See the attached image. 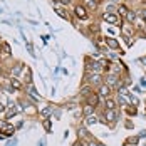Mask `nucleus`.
Here are the masks:
<instances>
[{
    "label": "nucleus",
    "instance_id": "6",
    "mask_svg": "<svg viewBox=\"0 0 146 146\" xmlns=\"http://www.w3.org/2000/svg\"><path fill=\"white\" fill-rule=\"evenodd\" d=\"M22 72H24V81H25L27 84H30V82H32V71H30V67L29 66H24V71H22Z\"/></svg>",
    "mask_w": 146,
    "mask_h": 146
},
{
    "label": "nucleus",
    "instance_id": "7",
    "mask_svg": "<svg viewBox=\"0 0 146 146\" xmlns=\"http://www.w3.org/2000/svg\"><path fill=\"white\" fill-rule=\"evenodd\" d=\"M106 44H108V47L109 49H119V42H117L116 39H113V37H106Z\"/></svg>",
    "mask_w": 146,
    "mask_h": 146
},
{
    "label": "nucleus",
    "instance_id": "25",
    "mask_svg": "<svg viewBox=\"0 0 146 146\" xmlns=\"http://www.w3.org/2000/svg\"><path fill=\"white\" fill-rule=\"evenodd\" d=\"M99 62H101V66H102L104 71H109V60H108V59H102V60H99Z\"/></svg>",
    "mask_w": 146,
    "mask_h": 146
},
{
    "label": "nucleus",
    "instance_id": "3",
    "mask_svg": "<svg viewBox=\"0 0 146 146\" xmlns=\"http://www.w3.org/2000/svg\"><path fill=\"white\" fill-rule=\"evenodd\" d=\"M104 20H106V22H109V24H117V25L121 24L119 17H117L114 12H109V14H106V15H104Z\"/></svg>",
    "mask_w": 146,
    "mask_h": 146
},
{
    "label": "nucleus",
    "instance_id": "14",
    "mask_svg": "<svg viewBox=\"0 0 146 146\" xmlns=\"http://www.w3.org/2000/svg\"><path fill=\"white\" fill-rule=\"evenodd\" d=\"M84 116H92V113H94V106H91V104H88V106H84Z\"/></svg>",
    "mask_w": 146,
    "mask_h": 146
},
{
    "label": "nucleus",
    "instance_id": "2",
    "mask_svg": "<svg viewBox=\"0 0 146 146\" xmlns=\"http://www.w3.org/2000/svg\"><path fill=\"white\" fill-rule=\"evenodd\" d=\"M74 14H76V17H79L81 20H86V19H88V10H86L82 5H76Z\"/></svg>",
    "mask_w": 146,
    "mask_h": 146
},
{
    "label": "nucleus",
    "instance_id": "36",
    "mask_svg": "<svg viewBox=\"0 0 146 146\" xmlns=\"http://www.w3.org/2000/svg\"><path fill=\"white\" fill-rule=\"evenodd\" d=\"M113 2H119V0H113Z\"/></svg>",
    "mask_w": 146,
    "mask_h": 146
},
{
    "label": "nucleus",
    "instance_id": "26",
    "mask_svg": "<svg viewBox=\"0 0 146 146\" xmlns=\"http://www.w3.org/2000/svg\"><path fill=\"white\" fill-rule=\"evenodd\" d=\"M44 129L47 133H50V129H52V126H50V121H49V119H45V121H44Z\"/></svg>",
    "mask_w": 146,
    "mask_h": 146
},
{
    "label": "nucleus",
    "instance_id": "33",
    "mask_svg": "<svg viewBox=\"0 0 146 146\" xmlns=\"http://www.w3.org/2000/svg\"><path fill=\"white\" fill-rule=\"evenodd\" d=\"M141 17H143V20L146 22V10H143V12H141Z\"/></svg>",
    "mask_w": 146,
    "mask_h": 146
},
{
    "label": "nucleus",
    "instance_id": "31",
    "mask_svg": "<svg viewBox=\"0 0 146 146\" xmlns=\"http://www.w3.org/2000/svg\"><path fill=\"white\" fill-rule=\"evenodd\" d=\"M5 111V106H3V102H0V113H3Z\"/></svg>",
    "mask_w": 146,
    "mask_h": 146
},
{
    "label": "nucleus",
    "instance_id": "39",
    "mask_svg": "<svg viewBox=\"0 0 146 146\" xmlns=\"http://www.w3.org/2000/svg\"><path fill=\"white\" fill-rule=\"evenodd\" d=\"M99 146H102V145H99Z\"/></svg>",
    "mask_w": 146,
    "mask_h": 146
},
{
    "label": "nucleus",
    "instance_id": "13",
    "mask_svg": "<svg viewBox=\"0 0 146 146\" xmlns=\"http://www.w3.org/2000/svg\"><path fill=\"white\" fill-rule=\"evenodd\" d=\"M104 106H106V109H116V101L114 99H106V102H104Z\"/></svg>",
    "mask_w": 146,
    "mask_h": 146
},
{
    "label": "nucleus",
    "instance_id": "24",
    "mask_svg": "<svg viewBox=\"0 0 146 146\" xmlns=\"http://www.w3.org/2000/svg\"><path fill=\"white\" fill-rule=\"evenodd\" d=\"M2 52H3V54H10V52H12V50H10V45L7 44V42L2 44Z\"/></svg>",
    "mask_w": 146,
    "mask_h": 146
},
{
    "label": "nucleus",
    "instance_id": "35",
    "mask_svg": "<svg viewBox=\"0 0 146 146\" xmlns=\"http://www.w3.org/2000/svg\"><path fill=\"white\" fill-rule=\"evenodd\" d=\"M141 62H143V64H146V57H143V59H141Z\"/></svg>",
    "mask_w": 146,
    "mask_h": 146
},
{
    "label": "nucleus",
    "instance_id": "28",
    "mask_svg": "<svg viewBox=\"0 0 146 146\" xmlns=\"http://www.w3.org/2000/svg\"><path fill=\"white\" fill-rule=\"evenodd\" d=\"M96 121H98V117L96 116H88L86 117V123H88V124H94Z\"/></svg>",
    "mask_w": 146,
    "mask_h": 146
},
{
    "label": "nucleus",
    "instance_id": "27",
    "mask_svg": "<svg viewBox=\"0 0 146 146\" xmlns=\"http://www.w3.org/2000/svg\"><path fill=\"white\" fill-rule=\"evenodd\" d=\"M40 114H42V116H44V117H47V116H49V114H52V109H50V108H44Z\"/></svg>",
    "mask_w": 146,
    "mask_h": 146
},
{
    "label": "nucleus",
    "instance_id": "18",
    "mask_svg": "<svg viewBox=\"0 0 146 146\" xmlns=\"http://www.w3.org/2000/svg\"><path fill=\"white\" fill-rule=\"evenodd\" d=\"M56 12H57V15L59 17H62V19H69V17H67V12H66V9H62V7H60V9H56Z\"/></svg>",
    "mask_w": 146,
    "mask_h": 146
},
{
    "label": "nucleus",
    "instance_id": "9",
    "mask_svg": "<svg viewBox=\"0 0 146 146\" xmlns=\"http://www.w3.org/2000/svg\"><path fill=\"white\" fill-rule=\"evenodd\" d=\"M15 129H17V128H15V126H12V124L9 123V124H7V128L3 129V136H14Z\"/></svg>",
    "mask_w": 146,
    "mask_h": 146
},
{
    "label": "nucleus",
    "instance_id": "32",
    "mask_svg": "<svg viewBox=\"0 0 146 146\" xmlns=\"http://www.w3.org/2000/svg\"><path fill=\"white\" fill-rule=\"evenodd\" d=\"M126 128H133V123H131V121H126Z\"/></svg>",
    "mask_w": 146,
    "mask_h": 146
},
{
    "label": "nucleus",
    "instance_id": "23",
    "mask_svg": "<svg viewBox=\"0 0 146 146\" xmlns=\"http://www.w3.org/2000/svg\"><path fill=\"white\" fill-rule=\"evenodd\" d=\"M126 19H128V20H129V22H134V20H136V12H133V10H129V12H128V15H126Z\"/></svg>",
    "mask_w": 146,
    "mask_h": 146
},
{
    "label": "nucleus",
    "instance_id": "11",
    "mask_svg": "<svg viewBox=\"0 0 146 146\" xmlns=\"http://www.w3.org/2000/svg\"><path fill=\"white\" fill-rule=\"evenodd\" d=\"M10 86H12L15 91H19V89H22V82H20L17 77H12V79H10Z\"/></svg>",
    "mask_w": 146,
    "mask_h": 146
},
{
    "label": "nucleus",
    "instance_id": "16",
    "mask_svg": "<svg viewBox=\"0 0 146 146\" xmlns=\"http://www.w3.org/2000/svg\"><path fill=\"white\" fill-rule=\"evenodd\" d=\"M86 7L91 9V10H96L98 9V2L96 0H86Z\"/></svg>",
    "mask_w": 146,
    "mask_h": 146
},
{
    "label": "nucleus",
    "instance_id": "17",
    "mask_svg": "<svg viewBox=\"0 0 146 146\" xmlns=\"http://www.w3.org/2000/svg\"><path fill=\"white\" fill-rule=\"evenodd\" d=\"M126 113H128L129 116H136L138 109H136V106H126Z\"/></svg>",
    "mask_w": 146,
    "mask_h": 146
},
{
    "label": "nucleus",
    "instance_id": "4",
    "mask_svg": "<svg viewBox=\"0 0 146 146\" xmlns=\"http://www.w3.org/2000/svg\"><path fill=\"white\" fill-rule=\"evenodd\" d=\"M99 98H109V94H111V86H108V84H102V86H99Z\"/></svg>",
    "mask_w": 146,
    "mask_h": 146
},
{
    "label": "nucleus",
    "instance_id": "1",
    "mask_svg": "<svg viewBox=\"0 0 146 146\" xmlns=\"http://www.w3.org/2000/svg\"><path fill=\"white\" fill-rule=\"evenodd\" d=\"M117 117H119V114H117V111L116 109H106V113H104V119L108 121V123H116L117 121ZM102 119V121H104Z\"/></svg>",
    "mask_w": 146,
    "mask_h": 146
},
{
    "label": "nucleus",
    "instance_id": "38",
    "mask_svg": "<svg viewBox=\"0 0 146 146\" xmlns=\"http://www.w3.org/2000/svg\"><path fill=\"white\" fill-rule=\"evenodd\" d=\"M0 91H2V88H0Z\"/></svg>",
    "mask_w": 146,
    "mask_h": 146
},
{
    "label": "nucleus",
    "instance_id": "29",
    "mask_svg": "<svg viewBox=\"0 0 146 146\" xmlns=\"http://www.w3.org/2000/svg\"><path fill=\"white\" fill-rule=\"evenodd\" d=\"M138 136H139V139H141V138H146V131H141Z\"/></svg>",
    "mask_w": 146,
    "mask_h": 146
},
{
    "label": "nucleus",
    "instance_id": "37",
    "mask_svg": "<svg viewBox=\"0 0 146 146\" xmlns=\"http://www.w3.org/2000/svg\"><path fill=\"white\" fill-rule=\"evenodd\" d=\"M0 52H2V49H0Z\"/></svg>",
    "mask_w": 146,
    "mask_h": 146
},
{
    "label": "nucleus",
    "instance_id": "20",
    "mask_svg": "<svg viewBox=\"0 0 146 146\" xmlns=\"http://www.w3.org/2000/svg\"><path fill=\"white\" fill-rule=\"evenodd\" d=\"M81 94H82V96H91V94H92V92H91V86H84V88L81 89Z\"/></svg>",
    "mask_w": 146,
    "mask_h": 146
},
{
    "label": "nucleus",
    "instance_id": "15",
    "mask_svg": "<svg viewBox=\"0 0 146 146\" xmlns=\"http://www.w3.org/2000/svg\"><path fill=\"white\" fill-rule=\"evenodd\" d=\"M128 12H129V9H128L126 5H119V7H117V14L119 15H124V17H126Z\"/></svg>",
    "mask_w": 146,
    "mask_h": 146
},
{
    "label": "nucleus",
    "instance_id": "12",
    "mask_svg": "<svg viewBox=\"0 0 146 146\" xmlns=\"http://www.w3.org/2000/svg\"><path fill=\"white\" fill-rule=\"evenodd\" d=\"M17 113H19V109H17V108H15L14 104H10V108H9V109H7V117H9V119H10V117H14L15 114H17Z\"/></svg>",
    "mask_w": 146,
    "mask_h": 146
},
{
    "label": "nucleus",
    "instance_id": "34",
    "mask_svg": "<svg viewBox=\"0 0 146 146\" xmlns=\"http://www.w3.org/2000/svg\"><path fill=\"white\" fill-rule=\"evenodd\" d=\"M86 146H99V145H96V143H88Z\"/></svg>",
    "mask_w": 146,
    "mask_h": 146
},
{
    "label": "nucleus",
    "instance_id": "8",
    "mask_svg": "<svg viewBox=\"0 0 146 146\" xmlns=\"http://www.w3.org/2000/svg\"><path fill=\"white\" fill-rule=\"evenodd\" d=\"M102 69V66H101V62H91L88 66V71H91V72H98V71H101Z\"/></svg>",
    "mask_w": 146,
    "mask_h": 146
},
{
    "label": "nucleus",
    "instance_id": "30",
    "mask_svg": "<svg viewBox=\"0 0 146 146\" xmlns=\"http://www.w3.org/2000/svg\"><path fill=\"white\" fill-rule=\"evenodd\" d=\"M72 146H82V141H81V139H77V141H76Z\"/></svg>",
    "mask_w": 146,
    "mask_h": 146
},
{
    "label": "nucleus",
    "instance_id": "5",
    "mask_svg": "<svg viewBox=\"0 0 146 146\" xmlns=\"http://www.w3.org/2000/svg\"><path fill=\"white\" fill-rule=\"evenodd\" d=\"M89 82L91 84H96V86H102V76L101 74H91V77H89Z\"/></svg>",
    "mask_w": 146,
    "mask_h": 146
},
{
    "label": "nucleus",
    "instance_id": "19",
    "mask_svg": "<svg viewBox=\"0 0 146 146\" xmlns=\"http://www.w3.org/2000/svg\"><path fill=\"white\" fill-rule=\"evenodd\" d=\"M138 141H139V136H133L126 139V145H138Z\"/></svg>",
    "mask_w": 146,
    "mask_h": 146
},
{
    "label": "nucleus",
    "instance_id": "21",
    "mask_svg": "<svg viewBox=\"0 0 146 146\" xmlns=\"http://www.w3.org/2000/svg\"><path fill=\"white\" fill-rule=\"evenodd\" d=\"M128 99H129V104H133V106H138V104H139V99H138L136 96H133V94L128 96Z\"/></svg>",
    "mask_w": 146,
    "mask_h": 146
},
{
    "label": "nucleus",
    "instance_id": "22",
    "mask_svg": "<svg viewBox=\"0 0 146 146\" xmlns=\"http://www.w3.org/2000/svg\"><path fill=\"white\" fill-rule=\"evenodd\" d=\"M20 71H24L22 64H17V66H14V67H12V74H14V76H17V74L20 72Z\"/></svg>",
    "mask_w": 146,
    "mask_h": 146
},
{
    "label": "nucleus",
    "instance_id": "10",
    "mask_svg": "<svg viewBox=\"0 0 146 146\" xmlns=\"http://www.w3.org/2000/svg\"><path fill=\"white\" fill-rule=\"evenodd\" d=\"M88 101H89L91 106H94V108H96V106L99 104V94H91V96L88 98Z\"/></svg>",
    "mask_w": 146,
    "mask_h": 146
}]
</instances>
